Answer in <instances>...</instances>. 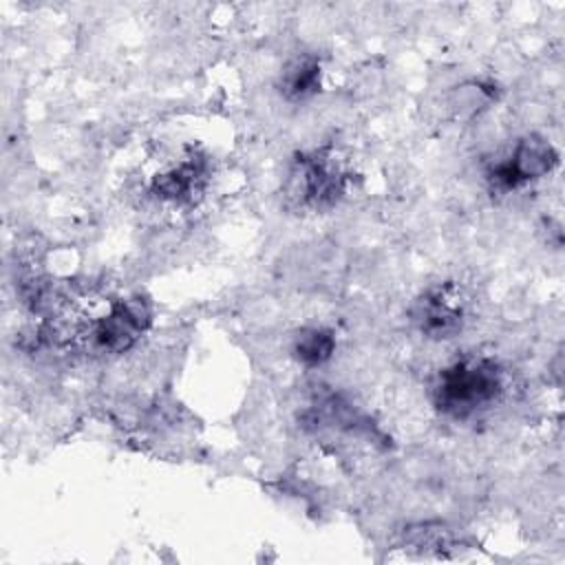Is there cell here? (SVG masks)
I'll use <instances>...</instances> for the list:
<instances>
[{
    "mask_svg": "<svg viewBox=\"0 0 565 565\" xmlns=\"http://www.w3.org/2000/svg\"><path fill=\"white\" fill-rule=\"evenodd\" d=\"M503 393V373L494 360L466 358L446 366L435 384V406L450 417H470Z\"/></svg>",
    "mask_w": 565,
    "mask_h": 565,
    "instance_id": "cell-1",
    "label": "cell"
},
{
    "mask_svg": "<svg viewBox=\"0 0 565 565\" xmlns=\"http://www.w3.org/2000/svg\"><path fill=\"white\" fill-rule=\"evenodd\" d=\"M150 324V307L143 298L113 300L110 307L79 327L75 335L95 353H121L130 349Z\"/></svg>",
    "mask_w": 565,
    "mask_h": 565,
    "instance_id": "cell-2",
    "label": "cell"
},
{
    "mask_svg": "<svg viewBox=\"0 0 565 565\" xmlns=\"http://www.w3.org/2000/svg\"><path fill=\"white\" fill-rule=\"evenodd\" d=\"M344 192V177L327 152L300 154L287 179V199L302 207L324 210Z\"/></svg>",
    "mask_w": 565,
    "mask_h": 565,
    "instance_id": "cell-3",
    "label": "cell"
},
{
    "mask_svg": "<svg viewBox=\"0 0 565 565\" xmlns=\"http://www.w3.org/2000/svg\"><path fill=\"white\" fill-rule=\"evenodd\" d=\"M556 161L558 154L545 139L525 137L514 146L512 154L488 170V181L492 190L510 192L525 185L527 181L541 179L556 166Z\"/></svg>",
    "mask_w": 565,
    "mask_h": 565,
    "instance_id": "cell-4",
    "label": "cell"
},
{
    "mask_svg": "<svg viewBox=\"0 0 565 565\" xmlns=\"http://www.w3.org/2000/svg\"><path fill=\"white\" fill-rule=\"evenodd\" d=\"M417 327L430 338H452L463 324V298L452 282L428 289L413 309Z\"/></svg>",
    "mask_w": 565,
    "mask_h": 565,
    "instance_id": "cell-5",
    "label": "cell"
},
{
    "mask_svg": "<svg viewBox=\"0 0 565 565\" xmlns=\"http://www.w3.org/2000/svg\"><path fill=\"white\" fill-rule=\"evenodd\" d=\"M203 179V161L199 157H185L177 166L152 179V192L161 199L185 201L190 199Z\"/></svg>",
    "mask_w": 565,
    "mask_h": 565,
    "instance_id": "cell-6",
    "label": "cell"
},
{
    "mask_svg": "<svg viewBox=\"0 0 565 565\" xmlns=\"http://www.w3.org/2000/svg\"><path fill=\"white\" fill-rule=\"evenodd\" d=\"M320 88V64L313 57H296L287 64L280 79V90L289 99L311 97Z\"/></svg>",
    "mask_w": 565,
    "mask_h": 565,
    "instance_id": "cell-7",
    "label": "cell"
},
{
    "mask_svg": "<svg viewBox=\"0 0 565 565\" xmlns=\"http://www.w3.org/2000/svg\"><path fill=\"white\" fill-rule=\"evenodd\" d=\"M335 349V338L329 329L307 327L294 338V355L305 366L324 364Z\"/></svg>",
    "mask_w": 565,
    "mask_h": 565,
    "instance_id": "cell-8",
    "label": "cell"
}]
</instances>
